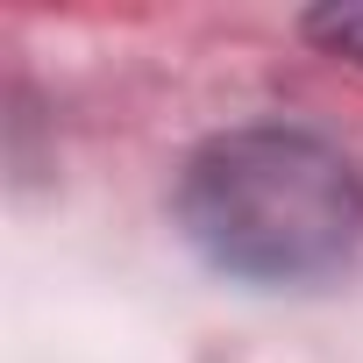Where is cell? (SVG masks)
<instances>
[{
    "label": "cell",
    "mask_w": 363,
    "mask_h": 363,
    "mask_svg": "<svg viewBox=\"0 0 363 363\" xmlns=\"http://www.w3.org/2000/svg\"><path fill=\"white\" fill-rule=\"evenodd\" d=\"M178 221L221 271L292 285L356 250L363 178L306 128H228L186 164Z\"/></svg>",
    "instance_id": "6da1fadb"
},
{
    "label": "cell",
    "mask_w": 363,
    "mask_h": 363,
    "mask_svg": "<svg viewBox=\"0 0 363 363\" xmlns=\"http://www.w3.org/2000/svg\"><path fill=\"white\" fill-rule=\"evenodd\" d=\"M306 29H313L328 50H342V57H356V65H363V8H328V15H313Z\"/></svg>",
    "instance_id": "7a4b0ae2"
}]
</instances>
